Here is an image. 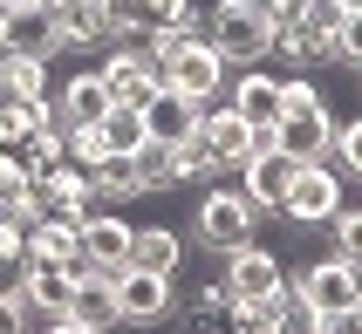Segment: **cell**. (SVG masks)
Listing matches in <instances>:
<instances>
[{
	"label": "cell",
	"mask_w": 362,
	"mask_h": 334,
	"mask_svg": "<svg viewBox=\"0 0 362 334\" xmlns=\"http://www.w3.org/2000/svg\"><path fill=\"white\" fill-rule=\"evenodd\" d=\"M274 150L281 157H294V164H315V157H328V143H335V117H328V96L315 89L308 76H294V82H281V117H274Z\"/></svg>",
	"instance_id": "1"
},
{
	"label": "cell",
	"mask_w": 362,
	"mask_h": 334,
	"mask_svg": "<svg viewBox=\"0 0 362 334\" xmlns=\"http://www.w3.org/2000/svg\"><path fill=\"white\" fill-rule=\"evenodd\" d=\"M205 41L226 55V68H260L267 41H274V20L260 14V0H212Z\"/></svg>",
	"instance_id": "2"
},
{
	"label": "cell",
	"mask_w": 362,
	"mask_h": 334,
	"mask_svg": "<svg viewBox=\"0 0 362 334\" xmlns=\"http://www.w3.org/2000/svg\"><path fill=\"white\" fill-rule=\"evenodd\" d=\"M287 300L315 307V314H356L362 307V266H349L342 253L308 259L301 273H287Z\"/></svg>",
	"instance_id": "3"
},
{
	"label": "cell",
	"mask_w": 362,
	"mask_h": 334,
	"mask_svg": "<svg viewBox=\"0 0 362 334\" xmlns=\"http://www.w3.org/2000/svg\"><path fill=\"white\" fill-rule=\"evenodd\" d=\"M192 232H199V246H219V253H233V246H253V232H260V205H253L240 184L205 191V198H199V212H192Z\"/></svg>",
	"instance_id": "4"
},
{
	"label": "cell",
	"mask_w": 362,
	"mask_h": 334,
	"mask_svg": "<svg viewBox=\"0 0 362 334\" xmlns=\"http://www.w3.org/2000/svg\"><path fill=\"white\" fill-rule=\"evenodd\" d=\"M335 212H342V171H335L328 157L294 164V184H287V198H281V218L287 225H328Z\"/></svg>",
	"instance_id": "5"
},
{
	"label": "cell",
	"mask_w": 362,
	"mask_h": 334,
	"mask_svg": "<svg viewBox=\"0 0 362 334\" xmlns=\"http://www.w3.org/2000/svg\"><path fill=\"white\" fill-rule=\"evenodd\" d=\"M89 212H96V184L76 164H55V171L28 177V218H69V225H82Z\"/></svg>",
	"instance_id": "6"
},
{
	"label": "cell",
	"mask_w": 362,
	"mask_h": 334,
	"mask_svg": "<svg viewBox=\"0 0 362 334\" xmlns=\"http://www.w3.org/2000/svg\"><path fill=\"white\" fill-rule=\"evenodd\" d=\"M199 143H205V157L219 164V171H226V164L240 171V164L253 157V150H267L274 137H267V130H253L233 102H226V109H219V102H199Z\"/></svg>",
	"instance_id": "7"
},
{
	"label": "cell",
	"mask_w": 362,
	"mask_h": 334,
	"mask_svg": "<svg viewBox=\"0 0 362 334\" xmlns=\"http://www.w3.org/2000/svg\"><path fill=\"white\" fill-rule=\"evenodd\" d=\"M110 294H117V321H137V328H151V321H164L171 307H178L171 273H151V266H137V259H123L117 273H110Z\"/></svg>",
	"instance_id": "8"
},
{
	"label": "cell",
	"mask_w": 362,
	"mask_h": 334,
	"mask_svg": "<svg viewBox=\"0 0 362 334\" xmlns=\"http://www.w3.org/2000/svg\"><path fill=\"white\" fill-rule=\"evenodd\" d=\"M219 280H226V294H233V307H253V300H267V294L287 287V259L253 239V246H233V253H226V273Z\"/></svg>",
	"instance_id": "9"
},
{
	"label": "cell",
	"mask_w": 362,
	"mask_h": 334,
	"mask_svg": "<svg viewBox=\"0 0 362 334\" xmlns=\"http://www.w3.org/2000/svg\"><path fill=\"white\" fill-rule=\"evenodd\" d=\"M164 82H171L178 96H192V102H219V89H226V55L199 35L192 48H185V55H171V61H164Z\"/></svg>",
	"instance_id": "10"
},
{
	"label": "cell",
	"mask_w": 362,
	"mask_h": 334,
	"mask_svg": "<svg viewBox=\"0 0 362 334\" xmlns=\"http://www.w3.org/2000/svg\"><path fill=\"white\" fill-rule=\"evenodd\" d=\"M82 266H89V259H82ZM82 266H41V259H28L14 287H21V300H28L41 321H62L69 300H76V273H82Z\"/></svg>",
	"instance_id": "11"
},
{
	"label": "cell",
	"mask_w": 362,
	"mask_h": 334,
	"mask_svg": "<svg viewBox=\"0 0 362 334\" xmlns=\"http://www.w3.org/2000/svg\"><path fill=\"white\" fill-rule=\"evenodd\" d=\"M137 109H144V143H185L192 130H199V102L178 96L171 82H158Z\"/></svg>",
	"instance_id": "12"
},
{
	"label": "cell",
	"mask_w": 362,
	"mask_h": 334,
	"mask_svg": "<svg viewBox=\"0 0 362 334\" xmlns=\"http://www.w3.org/2000/svg\"><path fill=\"white\" fill-rule=\"evenodd\" d=\"M96 76H103V89H110L117 102H144V96H151V89L164 82V76H158V61L144 55L137 41H123V48H110Z\"/></svg>",
	"instance_id": "13"
},
{
	"label": "cell",
	"mask_w": 362,
	"mask_h": 334,
	"mask_svg": "<svg viewBox=\"0 0 362 334\" xmlns=\"http://www.w3.org/2000/svg\"><path fill=\"white\" fill-rule=\"evenodd\" d=\"M76 232H82V259L103 266V273H117L123 259H130V246H137V225L130 218H110V212H89Z\"/></svg>",
	"instance_id": "14"
},
{
	"label": "cell",
	"mask_w": 362,
	"mask_h": 334,
	"mask_svg": "<svg viewBox=\"0 0 362 334\" xmlns=\"http://www.w3.org/2000/svg\"><path fill=\"white\" fill-rule=\"evenodd\" d=\"M287 184H294V157H281L274 143L267 150H253V157L240 164V191L260 205V212H281V198H287Z\"/></svg>",
	"instance_id": "15"
},
{
	"label": "cell",
	"mask_w": 362,
	"mask_h": 334,
	"mask_svg": "<svg viewBox=\"0 0 362 334\" xmlns=\"http://www.w3.org/2000/svg\"><path fill=\"white\" fill-rule=\"evenodd\" d=\"M110 89H103V76L96 68H82V76H69L55 89V117H62V130H76V123H103V109H110Z\"/></svg>",
	"instance_id": "16"
},
{
	"label": "cell",
	"mask_w": 362,
	"mask_h": 334,
	"mask_svg": "<svg viewBox=\"0 0 362 334\" xmlns=\"http://www.w3.org/2000/svg\"><path fill=\"white\" fill-rule=\"evenodd\" d=\"M69 321H82V328H96V334L117 328V294H110V273H103V266H82V273H76Z\"/></svg>",
	"instance_id": "17"
},
{
	"label": "cell",
	"mask_w": 362,
	"mask_h": 334,
	"mask_svg": "<svg viewBox=\"0 0 362 334\" xmlns=\"http://www.w3.org/2000/svg\"><path fill=\"white\" fill-rule=\"evenodd\" d=\"M7 48L14 55H55L62 48L55 7H7Z\"/></svg>",
	"instance_id": "18"
},
{
	"label": "cell",
	"mask_w": 362,
	"mask_h": 334,
	"mask_svg": "<svg viewBox=\"0 0 362 334\" xmlns=\"http://www.w3.org/2000/svg\"><path fill=\"white\" fill-rule=\"evenodd\" d=\"M55 28H62V48H82V41H110L117 35L110 0H55Z\"/></svg>",
	"instance_id": "19"
},
{
	"label": "cell",
	"mask_w": 362,
	"mask_h": 334,
	"mask_svg": "<svg viewBox=\"0 0 362 334\" xmlns=\"http://www.w3.org/2000/svg\"><path fill=\"white\" fill-rule=\"evenodd\" d=\"M28 259H41V266H82V232L69 218H28Z\"/></svg>",
	"instance_id": "20"
},
{
	"label": "cell",
	"mask_w": 362,
	"mask_h": 334,
	"mask_svg": "<svg viewBox=\"0 0 362 334\" xmlns=\"http://www.w3.org/2000/svg\"><path fill=\"white\" fill-rule=\"evenodd\" d=\"M233 109H240L253 130H274V117H281V76H267V68H246V76L233 82Z\"/></svg>",
	"instance_id": "21"
},
{
	"label": "cell",
	"mask_w": 362,
	"mask_h": 334,
	"mask_svg": "<svg viewBox=\"0 0 362 334\" xmlns=\"http://www.w3.org/2000/svg\"><path fill=\"white\" fill-rule=\"evenodd\" d=\"M14 164L28 177H41V171H55V164H69V130H55V123H41L28 143H14Z\"/></svg>",
	"instance_id": "22"
},
{
	"label": "cell",
	"mask_w": 362,
	"mask_h": 334,
	"mask_svg": "<svg viewBox=\"0 0 362 334\" xmlns=\"http://www.w3.org/2000/svg\"><path fill=\"white\" fill-rule=\"evenodd\" d=\"M137 184H144V191H171V184H185V150H178V143H144V150H137Z\"/></svg>",
	"instance_id": "23"
},
{
	"label": "cell",
	"mask_w": 362,
	"mask_h": 334,
	"mask_svg": "<svg viewBox=\"0 0 362 334\" xmlns=\"http://www.w3.org/2000/svg\"><path fill=\"white\" fill-rule=\"evenodd\" d=\"M89 184H96L103 205H123V198H137V191H144V184H137V150H130V157H123V150H110V157L89 171Z\"/></svg>",
	"instance_id": "24"
},
{
	"label": "cell",
	"mask_w": 362,
	"mask_h": 334,
	"mask_svg": "<svg viewBox=\"0 0 362 334\" xmlns=\"http://www.w3.org/2000/svg\"><path fill=\"white\" fill-rule=\"evenodd\" d=\"M185 321H192V334H226L233 328V294H226V280H212V287H199V294L185 300Z\"/></svg>",
	"instance_id": "25"
},
{
	"label": "cell",
	"mask_w": 362,
	"mask_h": 334,
	"mask_svg": "<svg viewBox=\"0 0 362 334\" xmlns=\"http://www.w3.org/2000/svg\"><path fill=\"white\" fill-rule=\"evenodd\" d=\"M96 137H103V150H144V109L137 102H110L103 109V123H96Z\"/></svg>",
	"instance_id": "26"
},
{
	"label": "cell",
	"mask_w": 362,
	"mask_h": 334,
	"mask_svg": "<svg viewBox=\"0 0 362 334\" xmlns=\"http://www.w3.org/2000/svg\"><path fill=\"white\" fill-rule=\"evenodd\" d=\"M130 259H137V266H151V273H178V266H185V239L171 232V225H151V232H137Z\"/></svg>",
	"instance_id": "27"
},
{
	"label": "cell",
	"mask_w": 362,
	"mask_h": 334,
	"mask_svg": "<svg viewBox=\"0 0 362 334\" xmlns=\"http://www.w3.org/2000/svg\"><path fill=\"white\" fill-rule=\"evenodd\" d=\"M48 89H55V82H48V55H14V48H7V89H0V96L41 102Z\"/></svg>",
	"instance_id": "28"
},
{
	"label": "cell",
	"mask_w": 362,
	"mask_h": 334,
	"mask_svg": "<svg viewBox=\"0 0 362 334\" xmlns=\"http://www.w3.org/2000/svg\"><path fill=\"white\" fill-rule=\"evenodd\" d=\"M0 218L28 225V171L14 164V150H0Z\"/></svg>",
	"instance_id": "29"
},
{
	"label": "cell",
	"mask_w": 362,
	"mask_h": 334,
	"mask_svg": "<svg viewBox=\"0 0 362 334\" xmlns=\"http://www.w3.org/2000/svg\"><path fill=\"white\" fill-rule=\"evenodd\" d=\"M328 232H335V253L349 266H362V205H342V212L328 218Z\"/></svg>",
	"instance_id": "30"
},
{
	"label": "cell",
	"mask_w": 362,
	"mask_h": 334,
	"mask_svg": "<svg viewBox=\"0 0 362 334\" xmlns=\"http://www.w3.org/2000/svg\"><path fill=\"white\" fill-rule=\"evenodd\" d=\"M328 157H335V171H342V177H362V117H349L342 130H335Z\"/></svg>",
	"instance_id": "31"
},
{
	"label": "cell",
	"mask_w": 362,
	"mask_h": 334,
	"mask_svg": "<svg viewBox=\"0 0 362 334\" xmlns=\"http://www.w3.org/2000/svg\"><path fill=\"white\" fill-rule=\"evenodd\" d=\"M28 328H48V321L21 300V287H0V334H28Z\"/></svg>",
	"instance_id": "32"
},
{
	"label": "cell",
	"mask_w": 362,
	"mask_h": 334,
	"mask_svg": "<svg viewBox=\"0 0 362 334\" xmlns=\"http://www.w3.org/2000/svg\"><path fill=\"white\" fill-rule=\"evenodd\" d=\"M342 14H349L342 0H301V20L315 28V35H335V28H342Z\"/></svg>",
	"instance_id": "33"
},
{
	"label": "cell",
	"mask_w": 362,
	"mask_h": 334,
	"mask_svg": "<svg viewBox=\"0 0 362 334\" xmlns=\"http://www.w3.org/2000/svg\"><path fill=\"white\" fill-rule=\"evenodd\" d=\"M335 48H342L349 68H362V14H342V28H335Z\"/></svg>",
	"instance_id": "34"
},
{
	"label": "cell",
	"mask_w": 362,
	"mask_h": 334,
	"mask_svg": "<svg viewBox=\"0 0 362 334\" xmlns=\"http://www.w3.org/2000/svg\"><path fill=\"white\" fill-rule=\"evenodd\" d=\"M41 334H96V328H82V321H69V314H62V321H48Z\"/></svg>",
	"instance_id": "35"
},
{
	"label": "cell",
	"mask_w": 362,
	"mask_h": 334,
	"mask_svg": "<svg viewBox=\"0 0 362 334\" xmlns=\"http://www.w3.org/2000/svg\"><path fill=\"white\" fill-rule=\"evenodd\" d=\"M0 89H7V48H0Z\"/></svg>",
	"instance_id": "36"
},
{
	"label": "cell",
	"mask_w": 362,
	"mask_h": 334,
	"mask_svg": "<svg viewBox=\"0 0 362 334\" xmlns=\"http://www.w3.org/2000/svg\"><path fill=\"white\" fill-rule=\"evenodd\" d=\"M342 7H349V14H362V0H342Z\"/></svg>",
	"instance_id": "37"
},
{
	"label": "cell",
	"mask_w": 362,
	"mask_h": 334,
	"mask_svg": "<svg viewBox=\"0 0 362 334\" xmlns=\"http://www.w3.org/2000/svg\"><path fill=\"white\" fill-rule=\"evenodd\" d=\"M356 334H362V307H356Z\"/></svg>",
	"instance_id": "38"
},
{
	"label": "cell",
	"mask_w": 362,
	"mask_h": 334,
	"mask_svg": "<svg viewBox=\"0 0 362 334\" xmlns=\"http://www.w3.org/2000/svg\"><path fill=\"white\" fill-rule=\"evenodd\" d=\"M356 76H362V68H356Z\"/></svg>",
	"instance_id": "39"
}]
</instances>
